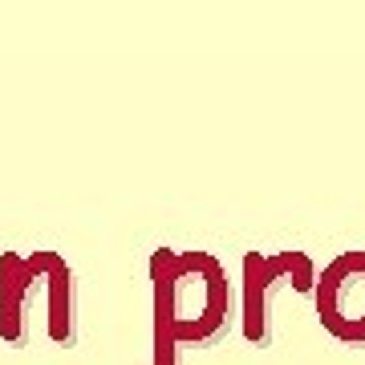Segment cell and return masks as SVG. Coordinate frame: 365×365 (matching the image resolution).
<instances>
[{
	"mask_svg": "<svg viewBox=\"0 0 365 365\" xmlns=\"http://www.w3.org/2000/svg\"><path fill=\"white\" fill-rule=\"evenodd\" d=\"M155 280V329H158V361L175 365V353L207 349L223 341L232 325V288L223 264L207 252H175L158 248L150 256Z\"/></svg>",
	"mask_w": 365,
	"mask_h": 365,
	"instance_id": "1",
	"label": "cell"
},
{
	"mask_svg": "<svg viewBox=\"0 0 365 365\" xmlns=\"http://www.w3.org/2000/svg\"><path fill=\"white\" fill-rule=\"evenodd\" d=\"M317 317L345 345H365V252H341L313 280Z\"/></svg>",
	"mask_w": 365,
	"mask_h": 365,
	"instance_id": "2",
	"label": "cell"
},
{
	"mask_svg": "<svg viewBox=\"0 0 365 365\" xmlns=\"http://www.w3.org/2000/svg\"><path fill=\"white\" fill-rule=\"evenodd\" d=\"M280 280H292L300 292H313V260L304 252H280V256H256L244 260V337L252 345H268V292Z\"/></svg>",
	"mask_w": 365,
	"mask_h": 365,
	"instance_id": "3",
	"label": "cell"
}]
</instances>
